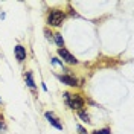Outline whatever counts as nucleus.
<instances>
[{
  "mask_svg": "<svg viewBox=\"0 0 134 134\" xmlns=\"http://www.w3.org/2000/svg\"><path fill=\"white\" fill-rule=\"evenodd\" d=\"M26 84H27L31 88H35V82H34L32 72H27V73H26Z\"/></svg>",
  "mask_w": 134,
  "mask_h": 134,
  "instance_id": "obj_7",
  "label": "nucleus"
},
{
  "mask_svg": "<svg viewBox=\"0 0 134 134\" xmlns=\"http://www.w3.org/2000/svg\"><path fill=\"white\" fill-rule=\"evenodd\" d=\"M0 104H2V98H0Z\"/></svg>",
  "mask_w": 134,
  "mask_h": 134,
  "instance_id": "obj_14",
  "label": "nucleus"
},
{
  "mask_svg": "<svg viewBox=\"0 0 134 134\" xmlns=\"http://www.w3.org/2000/svg\"><path fill=\"white\" fill-rule=\"evenodd\" d=\"M46 117L49 119V122H50V124H52L53 126H55V128H58V130H63V124H59L58 119H55L52 113H46Z\"/></svg>",
  "mask_w": 134,
  "mask_h": 134,
  "instance_id": "obj_6",
  "label": "nucleus"
},
{
  "mask_svg": "<svg viewBox=\"0 0 134 134\" xmlns=\"http://www.w3.org/2000/svg\"><path fill=\"white\" fill-rule=\"evenodd\" d=\"M59 78V81L63 84H67V85H70V87H75V85H79L78 84V79L76 78H73V76H69V75H61V76H58Z\"/></svg>",
  "mask_w": 134,
  "mask_h": 134,
  "instance_id": "obj_4",
  "label": "nucleus"
},
{
  "mask_svg": "<svg viewBox=\"0 0 134 134\" xmlns=\"http://www.w3.org/2000/svg\"><path fill=\"white\" fill-rule=\"evenodd\" d=\"M14 52H15V58H17V61H25L26 59V49L23 47V46H15V49H14Z\"/></svg>",
  "mask_w": 134,
  "mask_h": 134,
  "instance_id": "obj_5",
  "label": "nucleus"
},
{
  "mask_svg": "<svg viewBox=\"0 0 134 134\" xmlns=\"http://www.w3.org/2000/svg\"><path fill=\"white\" fill-rule=\"evenodd\" d=\"M64 99L66 104L72 110H81L84 107V99L79 94H70V93H64Z\"/></svg>",
  "mask_w": 134,
  "mask_h": 134,
  "instance_id": "obj_1",
  "label": "nucleus"
},
{
  "mask_svg": "<svg viewBox=\"0 0 134 134\" xmlns=\"http://www.w3.org/2000/svg\"><path fill=\"white\" fill-rule=\"evenodd\" d=\"M53 38H55V43L58 44L59 47L64 46V40H63V35L61 34H53Z\"/></svg>",
  "mask_w": 134,
  "mask_h": 134,
  "instance_id": "obj_9",
  "label": "nucleus"
},
{
  "mask_svg": "<svg viewBox=\"0 0 134 134\" xmlns=\"http://www.w3.org/2000/svg\"><path fill=\"white\" fill-rule=\"evenodd\" d=\"M94 134H110V130H108V128H104V130H98V131H94Z\"/></svg>",
  "mask_w": 134,
  "mask_h": 134,
  "instance_id": "obj_10",
  "label": "nucleus"
},
{
  "mask_svg": "<svg viewBox=\"0 0 134 134\" xmlns=\"http://www.w3.org/2000/svg\"><path fill=\"white\" fill-rule=\"evenodd\" d=\"M78 131H79L81 134H87V131H85V130H84V128H82L81 125H78Z\"/></svg>",
  "mask_w": 134,
  "mask_h": 134,
  "instance_id": "obj_12",
  "label": "nucleus"
},
{
  "mask_svg": "<svg viewBox=\"0 0 134 134\" xmlns=\"http://www.w3.org/2000/svg\"><path fill=\"white\" fill-rule=\"evenodd\" d=\"M78 114H79V117L82 119V122H85V124H88V122H90V116H88V113H87L85 110H79V113H78Z\"/></svg>",
  "mask_w": 134,
  "mask_h": 134,
  "instance_id": "obj_8",
  "label": "nucleus"
},
{
  "mask_svg": "<svg viewBox=\"0 0 134 134\" xmlns=\"http://www.w3.org/2000/svg\"><path fill=\"white\" fill-rule=\"evenodd\" d=\"M2 130H5V125H3V124H0V131H2Z\"/></svg>",
  "mask_w": 134,
  "mask_h": 134,
  "instance_id": "obj_13",
  "label": "nucleus"
},
{
  "mask_svg": "<svg viewBox=\"0 0 134 134\" xmlns=\"http://www.w3.org/2000/svg\"><path fill=\"white\" fill-rule=\"evenodd\" d=\"M58 55L64 59L66 63H69V64H76V63H78V59H76L75 57H73V55L66 49V47H59V49H58Z\"/></svg>",
  "mask_w": 134,
  "mask_h": 134,
  "instance_id": "obj_3",
  "label": "nucleus"
},
{
  "mask_svg": "<svg viewBox=\"0 0 134 134\" xmlns=\"http://www.w3.org/2000/svg\"><path fill=\"white\" fill-rule=\"evenodd\" d=\"M64 18H66V14H64L63 11L53 9V11L49 14V17H47V25L49 26H59L61 23H63Z\"/></svg>",
  "mask_w": 134,
  "mask_h": 134,
  "instance_id": "obj_2",
  "label": "nucleus"
},
{
  "mask_svg": "<svg viewBox=\"0 0 134 134\" xmlns=\"http://www.w3.org/2000/svg\"><path fill=\"white\" fill-rule=\"evenodd\" d=\"M52 64H55V66H63V61H58L57 58L52 59Z\"/></svg>",
  "mask_w": 134,
  "mask_h": 134,
  "instance_id": "obj_11",
  "label": "nucleus"
}]
</instances>
